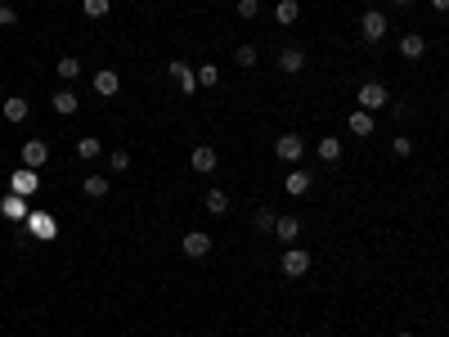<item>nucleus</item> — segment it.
I'll use <instances>...</instances> for the list:
<instances>
[{"mask_svg": "<svg viewBox=\"0 0 449 337\" xmlns=\"http://www.w3.org/2000/svg\"><path fill=\"white\" fill-rule=\"evenodd\" d=\"M355 99H359V108H364V113H378V108H387V104H391V94H387V85H382V81H364L355 90Z\"/></svg>", "mask_w": 449, "mask_h": 337, "instance_id": "obj_1", "label": "nucleus"}, {"mask_svg": "<svg viewBox=\"0 0 449 337\" xmlns=\"http://www.w3.org/2000/svg\"><path fill=\"white\" fill-rule=\"evenodd\" d=\"M45 162H50V144L45 140H27L23 144V167L36 171V167H45Z\"/></svg>", "mask_w": 449, "mask_h": 337, "instance_id": "obj_8", "label": "nucleus"}, {"mask_svg": "<svg viewBox=\"0 0 449 337\" xmlns=\"http://www.w3.org/2000/svg\"><path fill=\"white\" fill-rule=\"evenodd\" d=\"M85 198H94V202H99V198H108V176H85Z\"/></svg>", "mask_w": 449, "mask_h": 337, "instance_id": "obj_21", "label": "nucleus"}, {"mask_svg": "<svg viewBox=\"0 0 449 337\" xmlns=\"http://www.w3.org/2000/svg\"><path fill=\"white\" fill-rule=\"evenodd\" d=\"M0 216H5V220H27V216H32V211H27L23 194H9L5 202H0Z\"/></svg>", "mask_w": 449, "mask_h": 337, "instance_id": "obj_13", "label": "nucleus"}, {"mask_svg": "<svg viewBox=\"0 0 449 337\" xmlns=\"http://www.w3.org/2000/svg\"><path fill=\"white\" fill-rule=\"evenodd\" d=\"M108 162H112V171H126V167H130V153H126V149H112Z\"/></svg>", "mask_w": 449, "mask_h": 337, "instance_id": "obj_31", "label": "nucleus"}, {"mask_svg": "<svg viewBox=\"0 0 449 337\" xmlns=\"http://www.w3.org/2000/svg\"><path fill=\"white\" fill-rule=\"evenodd\" d=\"M396 337H414V333H396Z\"/></svg>", "mask_w": 449, "mask_h": 337, "instance_id": "obj_35", "label": "nucleus"}, {"mask_svg": "<svg viewBox=\"0 0 449 337\" xmlns=\"http://www.w3.org/2000/svg\"><path fill=\"white\" fill-rule=\"evenodd\" d=\"M27 234H36V238H45V243H50V238L59 234V220L45 216V211H32V216H27Z\"/></svg>", "mask_w": 449, "mask_h": 337, "instance_id": "obj_6", "label": "nucleus"}, {"mask_svg": "<svg viewBox=\"0 0 449 337\" xmlns=\"http://www.w3.org/2000/svg\"><path fill=\"white\" fill-rule=\"evenodd\" d=\"M391 5H396V9H409V5H414V0H391Z\"/></svg>", "mask_w": 449, "mask_h": 337, "instance_id": "obj_34", "label": "nucleus"}, {"mask_svg": "<svg viewBox=\"0 0 449 337\" xmlns=\"http://www.w3.org/2000/svg\"><path fill=\"white\" fill-rule=\"evenodd\" d=\"M216 81H221V67H216V63H203V67H198V85H216Z\"/></svg>", "mask_w": 449, "mask_h": 337, "instance_id": "obj_28", "label": "nucleus"}, {"mask_svg": "<svg viewBox=\"0 0 449 337\" xmlns=\"http://www.w3.org/2000/svg\"><path fill=\"white\" fill-rule=\"evenodd\" d=\"M81 14L85 18H103L108 14V0H81Z\"/></svg>", "mask_w": 449, "mask_h": 337, "instance_id": "obj_27", "label": "nucleus"}, {"mask_svg": "<svg viewBox=\"0 0 449 337\" xmlns=\"http://www.w3.org/2000/svg\"><path fill=\"white\" fill-rule=\"evenodd\" d=\"M261 14V0H238V18H256Z\"/></svg>", "mask_w": 449, "mask_h": 337, "instance_id": "obj_30", "label": "nucleus"}, {"mask_svg": "<svg viewBox=\"0 0 449 337\" xmlns=\"http://www.w3.org/2000/svg\"><path fill=\"white\" fill-rule=\"evenodd\" d=\"M167 72H171V81H176L185 94H194V90H198V72H194V67H189L185 59H171V63H167Z\"/></svg>", "mask_w": 449, "mask_h": 337, "instance_id": "obj_4", "label": "nucleus"}, {"mask_svg": "<svg viewBox=\"0 0 449 337\" xmlns=\"http://www.w3.org/2000/svg\"><path fill=\"white\" fill-rule=\"evenodd\" d=\"M234 63L238 67H256V45H238V50H234Z\"/></svg>", "mask_w": 449, "mask_h": 337, "instance_id": "obj_26", "label": "nucleus"}, {"mask_svg": "<svg viewBox=\"0 0 449 337\" xmlns=\"http://www.w3.org/2000/svg\"><path fill=\"white\" fill-rule=\"evenodd\" d=\"M432 9H436V14H445V9H449V0H432Z\"/></svg>", "mask_w": 449, "mask_h": 337, "instance_id": "obj_33", "label": "nucleus"}, {"mask_svg": "<svg viewBox=\"0 0 449 337\" xmlns=\"http://www.w3.org/2000/svg\"><path fill=\"white\" fill-rule=\"evenodd\" d=\"M274 220H279V216H274V211H256V229H261V234H265V229H274Z\"/></svg>", "mask_w": 449, "mask_h": 337, "instance_id": "obj_32", "label": "nucleus"}, {"mask_svg": "<svg viewBox=\"0 0 449 337\" xmlns=\"http://www.w3.org/2000/svg\"><path fill=\"white\" fill-rule=\"evenodd\" d=\"M274 234H279L283 243H297V238H301V220L297 216H279V220H274Z\"/></svg>", "mask_w": 449, "mask_h": 337, "instance_id": "obj_15", "label": "nucleus"}, {"mask_svg": "<svg viewBox=\"0 0 449 337\" xmlns=\"http://www.w3.org/2000/svg\"><path fill=\"white\" fill-rule=\"evenodd\" d=\"M423 54H427V41L418 32H405V36H400V59H423Z\"/></svg>", "mask_w": 449, "mask_h": 337, "instance_id": "obj_11", "label": "nucleus"}, {"mask_svg": "<svg viewBox=\"0 0 449 337\" xmlns=\"http://www.w3.org/2000/svg\"><path fill=\"white\" fill-rule=\"evenodd\" d=\"M350 135H373V113H350Z\"/></svg>", "mask_w": 449, "mask_h": 337, "instance_id": "obj_22", "label": "nucleus"}, {"mask_svg": "<svg viewBox=\"0 0 449 337\" xmlns=\"http://www.w3.org/2000/svg\"><path fill=\"white\" fill-rule=\"evenodd\" d=\"M279 270L288 279H301V274H310V252H305V247H297L292 243L288 252H283V261H279Z\"/></svg>", "mask_w": 449, "mask_h": 337, "instance_id": "obj_2", "label": "nucleus"}, {"mask_svg": "<svg viewBox=\"0 0 449 337\" xmlns=\"http://www.w3.org/2000/svg\"><path fill=\"white\" fill-rule=\"evenodd\" d=\"M314 153H319L323 162H337L341 158V140H337V135H323V140L314 144Z\"/></svg>", "mask_w": 449, "mask_h": 337, "instance_id": "obj_18", "label": "nucleus"}, {"mask_svg": "<svg viewBox=\"0 0 449 337\" xmlns=\"http://www.w3.org/2000/svg\"><path fill=\"white\" fill-rule=\"evenodd\" d=\"M76 108H81V99H76V90H54V113H59V117H72Z\"/></svg>", "mask_w": 449, "mask_h": 337, "instance_id": "obj_16", "label": "nucleus"}, {"mask_svg": "<svg viewBox=\"0 0 449 337\" xmlns=\"http://www.w3.org/2000/svg\"><path fill=\"white\" fill-rule=\"evenodd\" d=\"M387 27H391V23H387V14H382V9H368V14L359 18V36H364L368 45H378L382 36H387Z\"/></svg>", "mask_w": 449, "mask_h": 337, "instance_id": "obj_3", "label": "nucleus"}, {"mask_svg": "<svg viewBox=\"0 0 449 337\" xmlns=\"http://www.w3.org/2000/svg\"><path fill=\"white\" fill-rule=\"evenodd\" d=\"M216 162H221V158H216V149H212V144H198V149L189 153V171H198V176L216 171Z\"/></svg>", "mask_w": 449, "mask_h": 337, "instance_id": "obj_7", "label": "nucleus"}, {"mask_svg": "<svg viewBox=\"0 0 449 337\" xmlns=\"http://www.w3.org/2000/svg\"><path fill=\"white\" fill-rule=\"evenodd\" d=\"M94 90L103 94V99H112V94L121 90V81H117V72L112 67H103V72H94Z\"/></svg>", "mask_w": 449, "mask_h": 337, "instance_id": "obj_14", "label": "nucleus"}, {"mask_svg": "<svg viewBox=\"0 0 449 337\" xmlns=\"http://www.w3.org/2000/svg\"><path fill=\"white\" fill-rule=\"evenodd\" d=\"M180 247H185V256H194V261H198V256L212 252V234H207V229H189Z\"/></svg>", "mask_w": 449, "mask_h": 337, "instance_id": "obj_9", "label": "nucleus"}, {"mask_svg": "<svg viewBox=\"0 0 449 337\" xmlns=\"http://www.w3.org/2000/svg\"><path fill=\"white\" fill-rule=\"evenodd\" d=\"M279 67H283L288 76L301 72V67H305V54H301V50H283V54H279Z\"/></svg>", "mask_w": 449, "mask_h": 337, "instance_id": "obj_23", "label": "nucleus"}, {"mask_svg": "<svg viewBox=\"0 0 449 337\" xmlns=\"http://www.w3.org/2000/svg\"><path fill=\"white\" fill-rule=\"evenodd\" d=\"M310 185H314V180H310V171H288V180H283V189H288V194L292 198H301V194H310Z\"/></svg>", "mask_w": 449, "mask_h": 337, "instance_id": "obj_12", "label": "nucleus"}, {"mask_svg": "<svg viewBox=\"0 0 449 337\" xmlns=\"http://www.w3.org/2000/svg\"><path fill=\"white\" fill-rule=\"evenodd\" d=\"M0 113H5V122H14V126H18V122H27L32 104H27V99H18V94H9V99L0 104Z\"/></svg>", "mask_w": 449, "mask_h": 337, "instance_id": "obj_10", "label": "nucleus"}, {"mask_svg": "<svg viewBox=\"0 0 449 337\" xmlns=\"http://www.w3.org/2000/svg\"><path fill=\"white\" fill-rule=\"evenodd\" d=\"M297 14H301V5H297V0H279V5H274V18H279L283 27H292V23H297Z\"/></svg>", "mask_w": 449, "mask_h": 337, "instance_id": "obj_19", "label": "nucleus"}, {"mask_svg": "<svg viewBox=\"0 0 449 337\" xmlns=\"http://www.w3.org/2000/svg\"><path fill=\"white\" fill-rule=\"evenodd\" d=\"M207 211H212V216H225V211H229V198L221 194V189H212V194H207Z\"/></svg>", "mask_w": 449, "mask_h": 337, "instance_id": "obj_25", "label": "nucleus"}, {"mask_svg": "<svg viewBox=\"0 0 449 337\" xmlns=\"http://www.w3.org/2000/svg\"><path fill=\"white\" fill-rule=\"evenodd\" d=\"M391 153H396V158H409V153H414V140H409V135H396V140H391Z\"/></svg>", "mask_w": 449, "mask_h": 337, "instance_id": "obj_29", "label": "nucleus"}, {"mask_svg": "<svg viewBox=\"0 0 449 337\" xmlns=\"http://www.w3.org/2000/svg\"><path fill=\"white\" fill-rule=\"evenodd\" d=\"M99 153H103V144L94 140V135H81V140H76V158H81V162H94Z\"/></svg>", "mask_w": 449, "mask_h": 337, "instance_id": "obj_17", "label": "nucleus"}, {"mask_svg": "<svg viewBox=\"0 0 449 337\" xmlns=\"http://www.w3.org/2000/svg\"><path fill=\"white\" fill-rule=\"evenodd\" d=\"M36 185H41V176H36V171H18L14 176V194H36Z\"/></svg>", "mask_w": 449, "mask_h": 337, "instance_id": "obj_20", "label": "nucleus"}, {"mask_svg": "<svg viewBox=\"0 0 449 337\" xmlns=\"http://www.w3.org/2000/svg\"><path fill=\"white\" fill-rule=\"evenodd\" d=\"M59 76L63 81H76V76H81V59H76V54H63L59 59Z\"/></svg>", "mask_w": 449, "mask_h": 337, "instance_id": "obj_24", "label": "nucleus"}, {"mask_svg": "<svg viewBox=\"0 0 449 337\" xmlns=\"http://www.w3.org/2000/svg\"><path fill=\"white\" fill-rule=\"evenodd\" d=\"M274 153H279V162H301L305 140L301 135H279V140H274Z\"/></svg>", "mask_w": 449, "mask_h": 337, "instance_id": "obj_5", "label": "nucleus"}]
</instances>
